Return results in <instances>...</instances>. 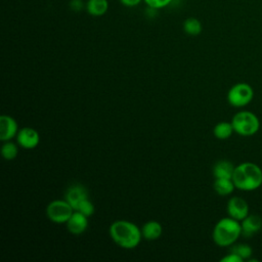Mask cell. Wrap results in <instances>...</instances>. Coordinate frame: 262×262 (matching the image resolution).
Listing matches in <instances>:
<instances>
[{
    "label": "cell",
    "instance_id": "obj_22",
    "mask_svg": "<svg viewBox=\"0 0 262 262\" xmlns=\"http://www.w3.org/2000/svg\"><path fill=\"white\" fill-rule=\"evenodd\" d=\"M145 4L152 9H161L168 6L172 0H143Z\"/></svg>",
    "mask_w": 262,
    "mask_h": 262
},
{
    "label": "cell",
    "instance_id": "obj_7",
    "mask_svg": "<svg viewBox=\"0 0 262 262\" xmlns=\"http://www.w3.org/2000/svg\"><path fill=\"white\" fill-rule=\"evenodd\" d=\"M226 211L229 217L242 221L249 215V205L241 196H231L227 202Z\"/></svg>",
    "mask_w": 262,
    "mask_h": 262
},
{
    "label": "cell",
    "instance_id": "obj_21",
    "mask_svg": "<svg viewBox=\"0 0 262 262\" xmlns=\"http://www.w3.org/2000/svg\"><path fill=\"white\" fill-rule=\"evenodd\" d=\"M75 211H79L82 214H84L85 216L89 217L94 213V206L88 199H85L79 204V206L77 207V209Z\"/></svg>",
    "mask_w": 262,
    "mask_h": 262
},
{
    "label": "cell",
    "instance_id": "obj_17",
    "mask_svg": "<svg viewBox=\"0 0 262 262\" xmlns=\"http://www.w3.org/2000/svg\"><path fill=\"white\" fill-rule=\"evenodd\" d=\"M233 132L234 130L231 122H225V121L218 123L213 130L214 136L218 139H227L232 135Z\"/></svg>",
    "mask_w": 262,
    "mask_h": 262
},
{
    "label": "cell",
    "instance_id": "obj_19",
    "mask_svg": "<svg viewBox=\"0 0 262 262\" xmlns=\"http://www.w3.org/2000/svg\"><path fill=\"white\" fill-rule=\"evenodd\" d=\"M17 152H18L17 145L14 142H11L9 140L5 141V143L1 147V155L7 161L15 159L17 156Z\"/></svg>",
    "mask_w": 262,
    "mask_h": 262
},
{
    "label": "cell",
    "instance_id": "obj_4",
    "mask_svg": "<svg viewBox=\"0 0 262 262\" xmlns=\"http://www.w3.org/2000/svg\"><path fill=\"white\" fill-rule=\"evenodd\" d=\"M235 133L241 136H252L259 131L260 121L258 117L250 111H241L236 113L231 120Z\"/></svg>",
    "mask_w": 262,
    "mask_h": 262
},
{
    "label": "cell",
    "instance_id": "obj_12",
    "mask_svg": "<svg viewBox=\"0 0 262 262\" xmlns=\"http://www.w3.org/2000/svg\"><path fill=\"white\" fill-rule=\"evenodd\" d=\"M87 218L88 217L81 212L74 211V213L67 222V227L69 231L73 234H80L84 232L88 226Z\"/></svg>",
    "mask_w": 262,
    "mask_h": 262
},
{
    "label": "cell",
    "instance_id": "obj_11",
    "mask_svg": "<svg viewBox=\"0 0 262 262\" xmlns=\"http://www.w3.org/2000/svg\"><path fill=\"white\" fill-rule=\"evenodd\" d=\"M85 199H88V193L86 188L81 184L71 185L66 192V200L74 208V210H76L79 204Z\"/></svg>",
    "mask_w": 262,
    "mask_h": 262
},
{
    "label": "cell",
    "instance_id": "obj_3",
    "mask_svg": "<svg viewBox=\"0 0 262 262\" xmlns=\"http://www.w3.org/2000/svg\"><path fill=\"white\" fill-rule=\"evenodd\" d=\"M242 235L241 221L231 217H224L220 219L213 229V241L219 247H229L235 244Z\"/></svg>",
    "mask_w": 262,
    "mask_h": 262
},
{
    "label": "cell",
    "instance_id": "obj_8",
    "mask_svg": "<svg viewBox=\"0 0 262 262\" xmlns=\"http://www.w3.org/2000/svg\"><path fill=\"white\" fill-rule=\"evenodd\" d=\"M16 141L18 145L26 149H32L39 144L40 136L37 130L31 127H25L18 130L16 134Z\"/></svg>",
    "mask_w": 262,
    "mask_h": 262
},
{
    "label": "cell",
    "instance_id": "obj_18",
    "mask_svg": "<svg viewBox=\"0 0 262 262\" xmlns=\"http://www.w3.org/2000/svg\"><path fill=\"white\" fill-rule=\"evenodd\" d=\"M183 30L190 36H198L201 34L203 27L201 21L195 17H188L183 23Z\"/></svg>",
    "mask_w": 262,
    "mask_h": 262
},
{
    "label": "cell",
    "instance_id": "obj_23",
    "mask_svg": "<svg viewBox=\"0 0 262 262\" xmlns=\"http://www.w3.org/2000/svg\"><path fill=\"white\" fill-rule=\"evenodd\" d=\"M220 261L221 262H243L244 260L238 255H236L235 253L230 252V254L224 256Z\"/></svg>",
    "mask_w": 262,
    "mask_h": 262
},
{
    "label": "cell",
    "instance_id": "obj_10",
    "mask_svg": "<svg viewBox=\"0 0 262 262\" xmlns=\"http://www.w3.org/2000/svg\"><path fill=\"white\" fill-rule=\"evenodd\" d=\"M242 235L251 237L262 228V219L258 215L249 214L246 218L241 221Z\"/></svg>",
    "mask_w": 262,
    "mask_h": 262
},
{
    "label": "cell",
    "instance_id": "obj_15",
    "mask_svg": "<svg viewBox=\"0 0 262 262\" xmlns=\"http://www.w3.org/2000/svg\"><path fill=\"white\" fill-rule=\"evenodd\" d=\"M87 12L92 16H101L108 9L107 0H88L86 3Z\"/></svg>",
    "mask_w": 262,
    "mask_h": 262
},
{
    "label": "cell",
    "instance_id": "obj_6",
    "mask_svg": "<svg viewBox=\"0 0 262 262\" xmlns=\"http://www.w3.org/2000/svg\"><path fill=\"white\" fill-rule=\"evenodd\" d=\"M74 211V208L67 200H55L48 204L46 208V215L52 222L62 224L68 222Z\"/></svg>",
    "mask_w": 262,
    "mask_h": 262
},
{
    "label": "cell",
    "instance_id": "obj_13",
    "mask_svg": "<svg viewBox=\"0 0 262 262\" xmlns=\"http://www.w3.org/2000/svg\"><path fill=\"white\" fill-rule=\"evenodd\" d=\"M163 232V227L161 223L155 220L147 221L144 223V225L141 228V234L145 239L148 241H155L159 238L162 235Z\"/></svg>",
    "mask_w": 262,
    "mask_h": 262
},
{
    "label": "cell",
    "instance_id": "obj_9",
    "mask_svg": "<svg viewBox=\"0 0 262 262\" xmlns=\"http://www.w3.org/2000/svg\"><path fill=\"white\" fill-rule=\"evenodd\" d=\"M17 132L18 127L16 121L8 115H2L0 117V139L2 141H8L16 136Z\"/></svg>",
    "mask_w": 262,
    "mask_h": 262
},
{
    "label": "cell",
    "instance_id": "obj_5",
    "mask_svg": "<svg viewBox=\"0 0 262 262\" xmlns=\"http://www.w3.org/2000/svg\"><path fill=\"white\" fill-rule=\"evenodd\" d=\"M254 97V90L248 83L241 82L234 84L227 93V100L234 107H243L248 105Z\"/></svg>",
    "mask_w": 262,
    "mask_h": 262
},
{
    "label": "cell",
    "instance_id": "obj_1",
    "mask_svg": "<svg viewBox=\"0 0 262 262\" xmlns=\"http://www.w3.org/2000/svg\"><path fill=\"white\" fill-rule=\"evenodd\" d=\"M231 179L235 188L253 191L262 185V169L255 163L244 162L234 167Z\"/></svg>",
    "mask_w": 262,
    "mask_h": 262
},
{
    "label": "cell",
    "instance_id": "obj_2",
    "mask_svg": "<svg viewBox=\"0 0 262 262\" xmlns=\"http://www.w3.org/2000/svg\"><path fill=\"white\" fill-rule=\"evenodd\" d=\"M112 239L124 249H133L138 246L142 234L134 223L127 220H117L110 226Z\"/></svg>",
    "mask_w": 262,
    "mask_h": 262
},
{
    "label": "cell",
    "instance_id": "obj_20",
    "mask_svg": "<svg viewBox=\"0 0 262 262\" xmlns=\"http://www.w3.org/2000/svg\"><path fill=\"white\" fill-rule=\"evenodd\" d=\"M230 252L235 253L236 255H238L243 260H249L252 256L253 250L252 248L247 245V244H237V245H232Z\"/></svg>",
    "mask_w": 262,
    "mask_h": 262
},
{
    "label": "cell",
    "instance_id": "obj_16",
    "mask_svg": "<svg viewBox=\"0 0 262 262\" xmlns=\"http://www.w3.org/2000/svg\"><path fill=\"white\" fill-rule=\"evenodd\" d=\"M213 187L220 195H228L232 193L235 188L234 183L230 178H215Z\"/></svg>",
    "mask_w": 262,
    "mask_h": 262
},
{
    "label": "cell",
    "instance_id": "obj_14",
    "mask_svg": "<svg viewBox=\"0 0 262 262\" xmlns=\"http://www.w3.org/2000/svg\"><path fill=\"white\" fill-rule=\"evenodd\" d=\"M233 164L227 160L218 161L213 167V175L215 178H232L234 171Z\"/></svg>",
    "mask_w": 262,
    "mask_h": 262
},
{
    "label": "cell",
    "instance_id": "obj_25",
    "mask_svg": "<svg viewBox=\"0 0 262 262\" xmlns=\"http://www.w3.org/2000/svg\"><path fill=\"white\" fill-rule=\"evenodd\" d=\"M142 0H120V2L127 7H135L137 6Z\"/></svg>",
    "mask_w": 262,
    "mask_h": 262
},
{
    "label": "cell",
    "instance_id": "obj_24",
    "mask_svg": "<svg viewBox=\"0 0 262 262\" xmlns=\"http://www.w3.org/2000/svg\"><path fill=\"white\" fill-rule=\"evenodd\" d=\"M70 6L74 11H79V10H81V8H83V1L82 0H72L70 3Z\"/></svg>",
    "mask_w": 262,
    "mask_h": 262
}]
</instances>
